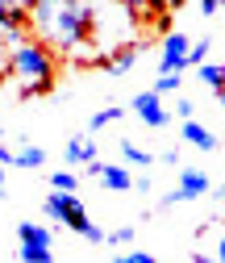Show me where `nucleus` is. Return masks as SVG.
<instances>
[{"label": "nucleus", "mask_w": 225, "mask_h": 263, "mask_svg": "<svg viewBox=\"0 0 225 263\" xmlns=\"http://www.w3.org/2000/svg\"><path fill=\"white\" fill-rule=\"evenodd\" d=\"M92 13H96V0H34L25 9V21H29V34L54 54H67L79 67H88V63L96 67L100 50L92 42Z\"/></svg>", "instance_id": "nucleus-1"}, {"label": "nucleus", "mask_w": 225, "mask_h": 263, "mask_svg": "<svg viewBox=\"0 0 225 263\" xmlns=\"http://www.w3.org/2000/svg\"><path fill=\"white\" fill-rule=\"evenodd\" d=\"M179 138H183L188 146H196V151H217V134H213V129H204L196 117H183Z\"/></svg>", "instance_id": "nucleus-8"}, {"label": "nucleus", "mask_w": 225, "mask_h": 263, "mask_svg": "<svg viewBox=\"0 0 225 263\" xmlns=\"http://www.w3.org/2000/svg\"><path fill=\"white\" fill-rule=\"evenodd\" d=\"M188 34H179V29H167L163 38V54H158V71H188L183 67V54H188Z\"/></svg>", "instance_id": "nucleus-7"}, {"label": "nucleus", "mask_w": 225, "mask_h": 263, "mask_svg": "<svg viewBox=\"0 0 225 263\" xmlns=\"http://www.w3.org/2000/svg\"><path fill=\"white\" fill-rule=\"evenodd\" d=\"M50 188H58V192H75V188H79V176L63 167V172H54V176H50Z\"/></svg>", "instance_id": "nucleus-18"}, {"label": "nucleus", "mask_w": 225, "mask_h": 263, "mask_svg": "<svg viewBox=\"0 0 225 263\" xmlns=\"http://www.w3.org/2000/svg\"><path fill=\"white\" fill-rule=\"evenodd\" d=\"M196 9H200V17H217L221 0H196Z\"/></svg>", "instance_id": "nucleus-21"}, {"label": "nucleus", "mask_w": 225, "mask_h": 263, "mask_svg": "<svg viewBox=\"0 0 225 263\" xmlns=\"http://www.w3.org/2000/svg\"><path fill=\"white\" fill-rule=\"evenodd\" d=\"M5 67H9V76L17 80L21 96H42V92L54 88L58 63H54V50H50V46H42L34 34H29V38H21L17 46H9Z\"/></svg>", "instance_id": "nucleus-2"}, {"label": "nucleus", "mask_w": 225, "mask_h": 263, "mask_svg": "<svg viewBox=\"0 0 225 263\" xmlns=\"http://www.w3.org/2000/svg\"><path fill=\"white\" fill-rule=\"evenodd\" d=\"M121 159H125V163H134V167H150V163H154V155L142 151V146H134L130 138H121Z\"/></svg>", "instance_id": "nucleus-14"}, {"label": "nucleus", "mask_w": 225, "mask_h": 263, "mask_svg": "<svg viewBox=\"0 0 225 263\" xmlns=\"http://www.w3.org/2000/svg\"><path fill=\"white\" fill-rule=\"evenodd\" d=\"M175 205H183V196H179V188H171V192L163 196V209H175Z\"/></svg>", "instance_id": "nucleus-23"}, {"label": "nucleus", "mask_w": 225, "mask_h": 263, "mask_svg": "<svg viewBox=\"0 0 225 263\" xmlns=\"http://www.w3.org/2000/svg\"><path fill=\"white\" fill-rule=\"evenodd\" d=\"M134 234H138L134 226H117V230H109V234H105V242H113V247H130Z\"/></svg>", "instance_id": "nucleus-19"}, {"label": "nucleus", "mask_w": 225, "mask_h": 263, "mask_svg": "<svg viewBox=\"0 0 225 263\" xmlns=\"http://www.w3.org/2000/svg\"><path fill=\"white\" fill-rule=\"evenodd\" d=\"M0 142H5V134H0Z\"/></svg>", "instance_id": "nucleus-28"}, {"label": "nucleus", "mask_w": 225, "mask_h": 263, "mask_svg": "<svg viewBox=\"0 0 225 263\" xmlns=\"http://www.w3.org/2000/svg\"><path fill=\"white\" fill-rule=\"evenodd\" d=\"M125 117V109H100V113H92V121H88V129H92V134H96V129H105V125H113V121H121Z\"/></svg>", "instance_id": "nucleus-15"}, {"label": "nucleus", "mask_w": 225, "mask_h": 263, "mask_svg": "<svg viewBox=\"0 0 225 263\" xmlns=\"http://www.w3.org/2000/svg\"><path fill=\"white\" fill-rule=\"evenodd\" d=\"M0 167H13V151H9L5 142H0Z\"/></svg>", "instance_id": "nucleus-24"}, {"label": "nucleus", "mask_w": 225, "mask_h": 263, "mask_svg": "<svg viewBox=\"0 0 225 263\" xmlns=\"http://www.w3.org/2000/svg\"><path fill=\"white\" fill-rule=\"evenodd\" d=\"M138 59H142V42H121V46H113L109 54L96 59V67H105L109 76H125V71H134Z\"/></svg>", "instance_id": "nucleus-5"}, {"label": "nucleus", "mask_w": 225, "mask_h": 263, "mask_svg": "<svg viewBox=\"0 0 225 263\" xmlns=\"http://www.w3.org/2000/svg\"><path fill=\"white\" fill-rule=\"evenodd\" d=\"M42 163H46V151L42 146H17L13 151V167H25V172H34V167H42Z\"/></svg>", "instance_id": "nucleus-12"}, {"label": "nucleus", "mask_w": 225, "mask_h": 263, "mask_svg": "<svg viewBox=\"0 0 225 263\" xmlns=\"http://www.w3.org/2000/svg\"><path fill=\"white\" fill-rule=\"evenodd\" d=\"M175 113H179V121H183V117H196V109H192V101H188V96H179V105H175Z\"/></svg>", "instance_id": "nucleus-22"}, {"label": "nucleus", "mask_w": 225, "mask_h": 263, "mask_svg": "<svg viewBox=\"0 0 225 263\" xmlns=\"http://www.w3.org/2000/svg\"><path fill=\"white\" fill-rule=\"evenodd\" d=\"M179 84H183V71H158L154 92H158V96H163V92H179Z\"/></svg>", "instance_id": "nucleus-16"}, {"label": "nucleus", "mask_w": 225, "mask_h": 263, "mask_svg": "<svg viewBox=\"0 0 225 263\" xmlns=\"http://www.w3.org/2000/svg\"><path fill=\"white\" fill-rule=\"evenodd\" d=\"M0 196H5V167H0Z\"/></svg>", "instance_id": "nucleus-27"}, {"label": "nucleus", "mask_w": 225, "mask_h": 263, "mask_svg": "<svg viewBox=\"0 0 225 263\" xmlns=\"http://www.w3.org/2000/svg\"><path fill=\"white\" fill-rule=\"evenodd\" d=\"M42 213H46L54 226H67L75 213H84V201H79L75 192H58V188H54L46 201H42Z\"/></svg>", "instance_id": "nucleus-6"}, {"label": "nucleus", "mask_w": 225, "mask_h": 263, "mask_svg": "<svg viewBox=\"0 0 225 263\" xmlns=\"http://www.w3.org/2000/svg\"><path fill=\"white\" fill-rule=\"evenodd\" d=\"M96 180H100L109 192H130V188H134V176H130V167H121V163H100Z\"/></svg>", "instance_id": "nucleus-9"}, {"label": "nucleus", "mask_w": 225, "mask_h": 263, "mask_svg": "<svg viewBox=\"0 0 225 263\" xmlns=\"http://www.w3.org/2000/svg\"><path fill=\"white\" fill-rule=\"evenodd\" d=\"M13 5H17V9H29V5H34V0H13Z\"/></svg>", "instance_id": "nucleus-26"}, {"label": "nucleus", "mask_w": 225, "mask_h": 263, "mask_svg": "<svg viewBox=\"0 0 225 263\" xmlns=\"http://www.w3.org/2000/svg\"><path fill=\"white\" fill-rule=\"evenodd\" d=\"M175 188H179V196H183V201H196V196H204L213 184H209V176H204V172H196V167H183Z\"/></svg>", "instance_id": "nucleus-10"}, {"label": "nucleus", "mask_w": 225, "mask_h": 263, "mask_svg": "<svg viewBox=\"0 0 225 263\" xmlns=\"http://www.w3.org/2000/svg\"><path fill=\"white\" fill-rule=\"evenodd\" d=\"M17 255L25 263H50L54 259V234H50V226L21 221L17 226Z\"/></svg>", "instance_id": "nucleus-3"}, {"label": "nucleus", "mask_w": 225, "mask_h": 263, "mask_svg": "<svg viewBox=\"0 0 225 263\" xmlns=\"http://www.w3.org/2000/svg\"><path fill=\"white\" fill-rule=\"evenodd\" d=\"M117 5H125L130 13H142V5H146V0H117Z\"/></svg>", "instance_id": "nucleus-25"}, {"label": "nucleus", "mask_w": 225, "mask_h": 263, "mask_svg": "<svg viewBox=\"0 0 225 263\" xmlns=\"http://www.w3.org/2000/svg\"><path fill=\"white\" fill-rule=\"evenodd\" d=\"M196 80H200L213 96H221V63H196Z\"/></svg>", "instance_id": "nucleus-13"}, {"label": "nucleus", "mask_w": 225, "mask_h": 263, "mask_svg": "<svg viewBox=\"0 0 225 263\" xmlns=\"http://www.w3.org/2000/svg\"><path fill=\"white\" fill-rule=\"evenodd\" d=\"M88 159H96V138L92 134H75L67 142V163H79V167H84Z\"/></svg>", "instance_id": "nucleus-11"}, {"label": "nucleus", "mask_w": 225, "mask_h": 263, "mask_svg": "<svg viewBox=\"0 0 225 263\" xmlns=\"http://www.w3.org/2000/svg\"><path fill=\"white\" fill-rule=\"evenodd\" d=\"M209 38H200V42H188V54H183V67H196V63H204V54H209Z\"/></svg>", "instance_id": "nucleus-17"}, {"label": "nucleus", "mask_w": 225, "mask_h": 263, "mask_svg": "<svg viewBox=\"0 0 225 263\" xmlns=\"http://www.w3.org/2000/svg\"><path fill=\"white\" fill-rule=\"evenodd\" d=\"M121 263H154V255H150V251H134V247H130V255H125Z\"/></svg>", "instance_id": "nucleus-20"}, {"label": "nucleus", "mask_w": 225, "mask_h": 263, "mask_svg": "<svg viewBox=\"0 0 225 263\" xmlns=\"http://www.w3.org/2000/svg\"><path fill=\"white\" fill-rule=\"evenodd\" d=\"M130 109L142 117V125H150V129H167L171 125V113H167V105H163V96H158L154 88L150 92H138L134 101H130Z\"/></svg>", "instance_id": "nucleus-4"}]
</instances>
